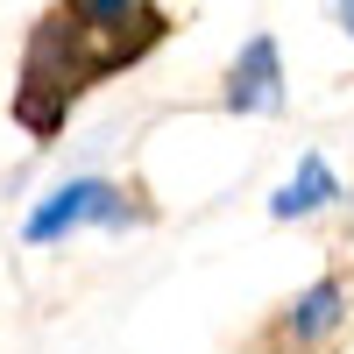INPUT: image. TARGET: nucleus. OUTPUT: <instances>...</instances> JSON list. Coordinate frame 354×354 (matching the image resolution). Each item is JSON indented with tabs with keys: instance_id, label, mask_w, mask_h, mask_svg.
I'll use <instances>...</instances> for the list:
<instances>
[{
	"instance_id": "1",
	"label": "nucleus",
	"mask_w": 354,
	"mask_h": 354,
	"mask_svg": "<svg viewBox=\"0 0 354 354\" xmlns=\"http://www.w3.org/2000/svg\"><path fill=\"white\" fill-rule=\"evenodd\" d=\"M142 192L128 185H113V177H64L57 192H43L36 205H28V220H21V241L28 248H57V241H71V234L85 227H100V234H128L149 220V205H135Z\"/></svg>"
},
{
	"instance_id": "2",
	"label": "nucleus",
	"mask_w": 354,
	"mask_h": 354,
	"mask_svg": "<svg viewBox=\"0 0 354 354\" xmlns=\"http://www.w3.org/2000/svg\"><path fill=\"white\" fill-rule=\"evenodd\" d=\"M347 312H354L347 277H319V283H305L298 298L262 326L255 354H326V347L347 333Z\"/></svg>"
},
{
	"instance_id": "3",
	"label": "nucleus",
	"mask_w": 354,
	"mask_h": 354,
	"mask_svg": "<svg viewBox=\"0 0 354 354\" xmlns=\"http://www.w3.org/2000/svg\"><path fill=\"white\" fill-rule=\"evenodd\" d=\"M220 106L227 113H283V50H277V36H248L234 50Z\"/></svg>"
},
{
	"instance_id": "4",
	"label": "nucleus",
	"mask_w": 354,
	"mask_h": 354,
	"mask_svg": "<svg viewBox=\"0 0 354 354\" xmlns=\"http://www.w3.org/2000/svg\"><path fill=\"white\" fill-rule=\"evenodd\" d=\"M340 198H347L340 170L319 156V149H305V156H298V170H290L283 185L270 192V220H312V213H326V205H340Z\"/></svg>"
},
{
	"instance_id": "5",
	"label": "nucleus",
	"mask_w": 354,
	"mask_h": 354,
	"mask_svg": "<svg viewBox=\"0 0 354 354\" xmlns=\"http://www.w3.org/2000/svg\"><path fill=\"white\" fill-rule=\"evenodd\" d=\"M333 15H340V28H347V43H354V0H333Z\"/></svg>"
}]
</instances>
